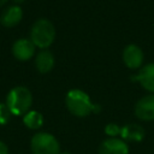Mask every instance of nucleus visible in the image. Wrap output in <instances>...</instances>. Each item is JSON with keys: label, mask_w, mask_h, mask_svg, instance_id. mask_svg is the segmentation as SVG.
<instances>
[{"label": "nucleus", "mask_w": 154, "mask_h": 154, "mask_svg": "<svg viewBox=\"0 0 154 154\" xmlns=\"http://www.w3.org/2000/svg\"><path fill=\"white\" fill-rule=\"evenodd\" d=\"M14 2H17V4H20V2H23V1H25V0H13Z\"/></svg>", "instance_id": "a211bd4d"}, {"label": "nucleus", "mask_w": 154, "mask_h": 154, "mask_svg": "<svg viewBox=\"0 0 154 154\" xmlns=\"http://www.w3.org/2000/svg\"><path fill=\"white\" fill-rule=\"evenodd\" d=\"M60 154H71V153H69V152H64V153H60Z\"/></svg>", "instance_id": "6ab92c4d"}, {"label": "nucleus", "mask_w": 154, "mask_h": 154, "mask_svg": "<svg viewBox=\"0 0 154 154\" xmlns=\"http://www.w3.org/2000/svg\"><path fill=\"white\" fill-rule=\"evenodd\" d=\"M32 154H60V143L57 137L49 132L38 131L30 141Z\"/></svg>", "instance_id": "20e7f679"}, {"label": "nucleus", "mask_w": 154, "mask_h": 154, "mask_svg": "<svg viewBox=\"0 0 154 154\" xmlns=\"http://www.w3.org/2000/svg\"><path fill=\"white\" fill-rule=\"evenodd\" d=\"M99 154H129V146L118 137H108L99 146Z\"/></svg>", "instance_id": "423d86ee"}, {"label": "nucleus", "mask_w": 154, "mask_h": 154, "mask_svg": "<svg viewBox=\"0 0 154 154\" xmlns=\"http://www.w3.org/2000/svg\"><path fill=\"white\" fill-rule=\"evenodd\" d=\"M105 134L108 136V137H117V136H120V130H122V126H119L118 124L116 123H108L106 126H105Z\"/></svg>", "instance_id": "4468645a"}, {"label": "nucleus", "mask_w": 154, "mask_h": 154, "mask_svg": "<svg viewBox=\"0 0 154 154\" xmlns=\"http://www.w3.org/2000/svg\"><path fill=\"white\" fill-rule=\"evenodd\" d=\"M65 105L70 113L76 117L83 118L90 113H99L100 106L91 102L89 95L81 89H71L67 91L65 97Z\"/></svg>", "instance_id": "f257e3e1"}, {"label": "nucleus", "mask_w": 154, "mask_h": 154, "mask_svg": "<svg viewBox=\"0 0 154 154\" xmlns=\"http://www.w3.org/2000/svg\"><path fill=\"white\" fill-rule=\"evenodd\" d=\"M11 116H12V113L10 112L6 103L0 102V125H5L6 123H8Z\"/></svg>", "instance_id": "2eb2a0df"}, {"label": "nucleus", "mask_w": 154, "mask_h": 154, "mask_svg": "<svg viewBox=\"0 0 154 154\" xmlns=\"http://www.w3.org/2000/svg\"><path fill=\"white\" fill-rule=\"evenodd\" d=\"M143 51L137 45H128L123 51V61L129 69H138L143 64Z\"/></svg>", "instance_id": "0eeeda50"}, {"label": "nucleus", "mask_w": 154, "mask_h": 154, "mask_svg": "<svg viewBox=\"0 0 154 154\" xmlns=\"http://www.w3.org/2000/svg\"><path fill=\"white\" fill-rule=\"evenodd\" d=\"M35 65H36V69L38 70V72H41V73L49 72L54 66V57H53V54L49 51H46V49L41 51L36 55Z\"/></svg>", "instance_id": "f8f14e48"}, {"label": "nucleus", "mask_w": 154, "mask_h": 154, "mask_svg": "<svg viewBox=\"0 0 154 154\" xmlns=\"http://www.w3.org/2000/svg\"><path fill=\"white\" fill-rule=\"evenodd\" d=\"M0 154H8V147L0 140Z\"/></svg>", "instance_id": "dca6fc26"}, {"label": "nucleus", "mask_w": 154, "mask_h": 154, "mask_svg": "<svg viewBox=\"0 0 154 154\" xmlns=\"http://www.w3.org/2000/svg\"><path fill=\"white\" fill-rule=\"evenodd\" d=\"M23 123L28 129L38 130L43 125V116L37 111H29L23 116Z\"/></svg>", "instance_id": "ddd939ff"}, {"label": "nucleus", "mask_w": 154, "mask_h": 154, "mask_svg": "<svg viewBox=\"0 0 154 154\" xmlns=\"http://www.w3.org/2000/svg\"><path fill=\"white\" fill-rule=\"evenodd\" d=\"M23 17V11L19 6L13 5L7 7L0 16V22L6 28H12L14 25H17Z\"/></svg>", "instance_id": "9b49d317"}, {"label": "nucleus", "mask_w": 154, "mask_h": 154, "mask_svg": "<svg viewBox=\"0 0 154 154\" xmlns=\"http://www.w3.org/2000/svg\"><path fill=\"white\" fill-rule=\"evenodd\" d=\"M7 0H0V7L2 6V5H5V2H6Z\"/></svg>", "instance_id": "f3484780"}, {"label": "nucleus", "mask_w": 154, "mask_h": 154, "mask_svg": "<svg viewBox=\"0 0 154 154\" xmlns=\"http://www.w3.org/2000/svg\"><path fill=\"white\" fill-rule=\"evenodd\" d=\"M132 79L138 82L146 90L154 94V63L144 65L136 76H132Z\"/></svg>", "instance_id": "1a4fd4ad"}, {"label": "nucleus", "mask_w": 154, "mask_h": 154, "mask_svg": "<svg viewBox=\"0 0 154 154\" xmlns=\"http://www.w3.org/2000/svg\"><path fill=\"white\" fill-rule=\"evenodd\" d=\"M146 136L144 129L140 124L130 123L124 126H122L120 130V138L123 141L128 142H141Z\"/></svg>", "instance_id": "9d476101"}, {"label": "nucleus", "mask_w": 154, "mask_h": 154, "mask_svg": "<svg viewBox=\"0 0 154 154\" xmlns=\"http://www.w3.org/2000/svg\"><path fill=\"white\" fill-rule=\"evenodd\" d=\"M55 38V29L52 22L46 18L37 19L30 31V40L38 48H47L49 47Z\"/></svg>", "instance_id": "7ed1b4c3"}, {"label": "nucleus", "mask_w": 154, "mask_h": 154, "mask_svg": "<svg viewBox=\"0 0 154 154\" xmlns=\"http://www.w3.org/2000/svg\"><path fill=\"white\" fill-rule=\"evenodd\" d=\"M12 53L14 58L18 60L25 61L32 58L35 53V45L31 42V40L28 38H19L17 40L12 46Z\"/></svg>", "instance_id": "6e6552de"}, {"label": "nucleus", "mask_w": 154, "mask_h": 154, "mask_svg": "<svg viewBox=\"0 0 154 154\" xmlns=\"http://www.w3.org/2000/svg\"><path fill=\"white\" fill-rule=\"evenodd\" d=\"M32 103V95L25 87H14L6 96V106L14 116H24Z\"/></svg>", "instance_id": "f03ea898"}, {"label": "nucleus", "mask_w": 154, "mask_h": 154, "mask_svg": "<svg viewBox=\"0 0 154 154\" xmlns=\"http://www.w3.org/2000/svg\"><path fill=\"white\" fill-rule=\"evenodd\" d=\"M135 116L140 120H154V94H148L141 97L135 105Z\"/></svg>", "instance_id": "39448f33"}]
</instances>
